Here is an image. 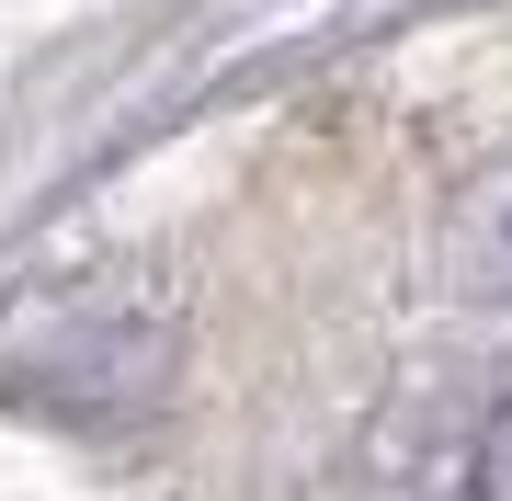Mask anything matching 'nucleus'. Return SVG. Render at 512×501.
<instances>
[{
  "label": "nucleus",
  "mask_w": 512,
  "mask_h": 501,
  "mask_svg": "<svg viewBox=\"0 0 512 501\" xmlns=\"http://www.w3.org/2000/svg\"><path fill=\"white\" fill-rule=\"evenodd\" d=\"M433 274L456 308H501L512 319V160L467 171L444 194V228H433Z\"/></svg>",
  "instance_id": "obj_3"
},
{
  "label": "nucleus",
  "mask_w": 512,
  "mask_h": 501,
  "mask_svg": "<svg viewBox=\"0 0 512 501\" xmlns=\"http://www.w3.org/2000/svg\"><path fill=\"white\" fill-rule=\"evenodd\" d=\"M353 501H512V365L421 353L387 376L353 445Z\"/></svg>",
  "instance_id": "obj_2"
},
{
  "label": "nucleus",
  "mask_w": 512,
  "mask_h": 501,
  "mask_svg": "<svg viewBox=\"0 0 512 501\" xmlns=\"http://www.w3.org/2000/svg\"><path fill=\"white\" fill-rule=\"evenodd\" d=\"M183 388V308L137 262H80L0 308V399L69 433H137Z\"/></svg>",
  "instance_id": "obj_1"
}]
</instances>
